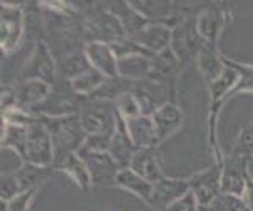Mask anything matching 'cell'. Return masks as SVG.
<instances>
[{
	"label": "cell",
	"mask_w": 253,
	"mask_h": 211,
	"mask_svg": "<svg viewBox=\"0 0 253 211\" xmlns=\"http://www.w3.org/2000/svg\"><path fill=\"white\" fill-rule=\"evenodd\" d=\"M3 147L13 148L27 164L47 167L55 159L54 140L47 126L41 120L35 118L27 125L6 123Z\"/></svg>",
	"instance_id": "1"
},
{
	"label": "cell",
	"mask_w": 253,
	"mask_h": 211,
	"mask_svg": "<svg viewBox=\"0 0 253 211\" xmlns=\"http://www.w3.org/2000/svg\"><path fill=\"white\" fill-rule=\"evenodd\" d=\"M47 167H40L25 162L19 170L3 177L2 181V200H11L17 194L38 188V184L47 177Z\"/></svg>",
	"instance_id": "2"
},
{
	"label": "cell",
	"mask_w": 253,
	"mask_h": 211,
	"mask_svg": "<svg viewBox=\"0 0 253 211\" xmlns=\"http://www.w3.org/2000/svg\"><path fill=\"white\" fill-rule=\"evenodd\" d=\"M77 155L88 169L91 183H115L121 167L110 156L109 152H94L82 147L81 150H77Z\"/></svg>",
	"instance_id": "3"
},
{
	"label": "cell",
	"mask_w": 253,
	"mask_h": 211,
	"mask_svg": "<svg viewBox=\"0 0 253 211\" xmlns=\"http://www.w3.org/2000/svg\"><path fill=\"white\" fill-rule=\"evenodd\" d=\"M220 181H222V164L215 162L205 172L195 173L189 178L190 191L194 192L198 205L209 208L220 194Z\"/></svg>",
	"instance_id": "4"
},
{
	"label": "cell",
	"mask_w": 253,
	"mask_h": 211,
	"mask_svg": "<svg viewBox=\"0 0 253 211\" xmlns=\"http://www.w3.org/2000/svg\"><path fill=\"white\" fill-rule=\"evenodd\" d=\"M247 165H249V161L239 159V158L233 155L223 158L220 192L242 197L244 189H246V183H247V175H249Z\"/></svg>",
	"instance_id": "5"
},
{
	"label": "cell",
	"mask_w": 253,
	"mask_h": 211,
	"mask_svg": "<svg viewBox=\"0 0 253 211\" xmlns=\"http://www.w3.org/2000/svg\"><path fill=\"white\" fill-rule=\"evenodd\" d=\"M190 191L189 180L179 178H167L164 177L154 184L153 199L150 207L156 208L158 211H165L173 202L179 200L182 196H186Z\"/></svg>",
	"instance_id": "6"
},
{
	"label": "cell",
	"mask_w": 253,
	"mask_h": 211,
	"mask_svg": "<svg viewBox=\"0 0 253 211\" xmlns=\"http://www.w3.org/2000/svg\"><path fill=\"white\" fill-rule=\"evenodd\" d=\"M129 169L134 170L137 175H140L143 180L151 184H156L164 178V173L161 169V153L156 152L153 147L135 150Z\"/></svg>",
	"instance_id": "7"
},
{
	"label": "cell",
	"mask_w": 253,
	"mask_h": 211,
	"mask_svg": "<svg viewBox=\"0 0 253 211\" xmlns=\"http://www.w3.org/2000/svg\"><path fill=\"white\" fill-rule=\"evenodd\" d=\"M85 54L88 63L109 79L118 77V57L112 51L110 45H106L102 41L90 43L85 48Z\"/></svg>",
	"instance_id": "8"
},
{
	"label": "cell",
	"mask_w": 253,
	"mask_h": 211,
	"mask_svg": "<svg viewBox=\"0 0 253 211\" xmlns=\"http://www.w3.org/2000/svg\"><path fill=\"white\" fill-rule=\"evenodd\" d=\"M151 118L156 128V137H158V144L162 140L170 137L174 131H176L182 123V112L171 103H165L161 107L154 109L151 113Z\"/></svg>",
	"instance_id": "9"
},
{
	"label": "cell",
	"mask_w": 253,
	"mask_h": 211,
	"mask_svg": "<svg viewBox=\"0 0 253 211\" xmlns=\"http://www.w3.org/2000/svg\"><path fill=\"white\" fill-rule=\"evenodd\" d=\"M125 123H126L127 134L137 150L138 148H150L158 144L156 128H154L151 115L142 113V115H138V117L125 120Z\"/></svg>",
	"instance_id": "10"
},
{
	"label": "cell",
	"mask_w": 253,
	"mask_h": 211,
	"mask_svg": "<svg viewBox=\"0 0 253 211\" xmlns=\"http://www.w3.org/2000/svg\"><path fill=\"white\" fill-rule=\"evenodd\" d=\"M55 167L58 170L66 172L81 188L86 189L91 183L90 172L86 169L85 162L79 158L77 152L62 150L55 153Z\"/></svg>",
	"instance_id": "11"
},
{
	"label": "cell",
	"mask_w": 253,
	"mask_h": 211,
	"mask_svg": "<svg viewBox=\"0 0 253 211\" xmlns=\"http://www.w3.org/2000/svg\"><path fill=\"white\" fill-rule=\"evenodd\" d=\"M134 148L135 147L132 144V140H130V137L127 134L125 118H121L118 115V125H117L115 134L112 137L109 153L113 159L117 161V164L121 167V169H127L130 165V161H132V156L135 153Z\"/></svg>",
	"instance_id": "12"
},
{
	"label": "cell",
	"mask_w": 253,
	"mask_h": 211,
	"mask_svg": "<svg viewBox=\"0 0 253 211\" xmlns=\"http://www.w3.org/2000/svg\"><path fill=\"white\" fill-rule=\"evenodd\" d=\"M22 33V13L19 8L5 6L2 10V49L10 52L19 43Z\"/></svg>",
	"instance_id": "13"
},
{
	"label": "cell",
	"mask_w": 253,
	"mask_h": 211,
	"mask_svg": "<svg viewBox=\"0 0 253 211\" xmlns=\"http://www.w3.org/2000/svg\"><path fill=\"white\" fill-rule=\"evenodd\" d=\"M154 71V63L143 54H134L118 58V76H123L126 81H138L148 77Z\"/></svg>",
	"instance_id": "14"
},
{
	"label": "cell",
	"mask_w": 253,
	"mask_h": 211,
	"mask_svg": "<svg viewBox=\"0 0 253 211\" xmlns=\"http://www.w3.org/2000/svg\"><path fill=\"white\" fill-rule=\"evenodd\" d=\"M115 183L118 184V186L127 189L129 192H132V194H135L137 197H140L143 202H146L148 205L151 204L154 184L143 180L140 175H137L134 170H130L129 167L127 169H121L118 172Z\"/></svg>",
	"instance_id": "15"
},
{
	"label": "cell",
	"mask_w": 253,
	"mask_h": 211,
	"mask_svg": "<svg viewBox=\"0 0 253 211\" xmlns=\"http://www.w3.org/2000/svg\"><path fill=\"white\" fill-rule=\"evenodd\" d=\"M135 43H138L142 48H148L154 52H162L167 49L170 43V30L159 24L143 27L142 32L134 37Z\"/></svg>",
	"instance_id": "16"
},
{
	"label": "cell",
	"mask_w": 253,
	"mask_h": 211,
	"mask_svg": "<svg viewBox=\"0 0 253 211\" xmlns=\"http://www.w3.org/2000/svg\"><path fill=\"white\" fill-rule=\"evenodd\" d=\"M25 74L37 77L38 81L47 82V84L52 82V79H54V63H52L50 55L44 45L40 43L37 46V52L33 54L32 61L29 63L27 69H25Z\"/></svg>",
	"instance_id": "17"
},
{
	"label": "cell",
	"mask_w": 253,
	"mask_h": 211,
	"mask_svg": "<svg viewBox=\"0 0 253 211\" xmlns=\"http://www.w3.org/2000/svg\"><path fill=\"white\" fill-rule=\"evenodd\" d=\"M49 93V84L38 81V79H32V81L24 82L19 90L16 92L14 98L21 106H32L46 100V96Z\"/></svg>",
	"instance_id": "18"
},
{
	"label": "cell",
	"mask_w": 253,
	"mask_h": 211,
	"mask_svg": "<svg viewBox=\"0 0 253 211\" xmlns=\"http://www.w3.org/2000/svg\"><path fill=\"white\" fill-rule=\"evenodd\" d=\"M106 81H107L106 76L96 71L94 68L93 69L90 68L85 73L73 79V89L76 92H79L81 95H88V93H94Z\"/></svg>",
	"instance_id": "19"
},
{
	"label": "cell",
	"mask_w": 253,
	"mask_h": 211,
	"mask_svg": "<svg viewBox=\"0 0 253 211\" xmlns=\"http://www.w3.org/2000/svg\"><path fill=\"white\" fill-rule=\"evenodd\" d=\"M197 29L200 35L208 41L209 48H215V41H217V33L220 29V16L215 11H208L203 13L202 17L198 19Z\"/></svg>",
	"instance_id": "20"
},
{
	"label": "cell",
	"mask_w": 253,
	"mask_h": 211,
	"mask_svg": "<svg viewBox=\"0 0 253 211\" xmlns=\"http://www.w3.org/2000/svg\"><path fill=\"white\" fill-rule=\"evenodd\" d=\"M231 155L244 161L253 159V123H250L247 128H244L241 131L239 137L234 142Z\"/></svg>",
	"instance_id": "21"
},
{
	"label": "cell",
	"mask_w": 253,
	"mask_h": 211,
	"mask_svg": "<svg viewBox=\"0 0 253 211\" xmlns=\"http://www.w3.org/2000/svg\"><path fill=\"white\" fill-rule=\"evenodd\" d=\"M117 109H118V115L121 118H134V117H138L142 115L143 110H142V104L140 101L137 100V96L132 95L130 92H126L120 96L117 100Z\"/></svg>",
	"instance_id": "22"
},
{
	"label": "cell",
	"mask_w": 253,
	"mask_h": 211,
	"mask_svg": "<svg viewBox=\"0 0 253 211\" xmlns=\"http://www.w3.org/2000/svg\"><path fill=\"white\" fill-rule=\"evenodd\" d=\"M209 211H252L242 197L220 192L209 207Z\"/></svg>",
	"instance_id": "23"
},
{
	"label": "cell",
	"mask_w": 253,
	"mask_h": 211,
	"mask_svg": "<svg viewBox=\"0 0 253 211\" xmlns=\"http://www.w3.org/2000/svg\"><path fill=\"white\" fill-rule=\"evenodd\" d=\"M234 68L241 73V81L236 85V89L233 90L231 95H239V93H253V66L247 65H241L236 61H231Z\"/></svg>",
	"instance_id": "24"
},
{
	"label": "cell",
	"mask_w": 253,
	"mask_h": 211,
	"mask_svg": "<svg viewBox=\"0 0 253 211\" xmlns=\"http://www.w3.org/2000/svg\"><path fill=\"white\" fill-rule=\"evenodd\" d=\"M37 191H38V188H33V189L22 192V194H17L11 200H8L6 211H27L32 199L35 197V194H37Z\"/></svg>",
	"instance_id": "25"
},
{
	"label": "cell",
	"mask_w": 253,
	"mask_h": 211,
	"mask_svg": "<svg viewBox=\"0 0 253 211\" xmlns=\"http://www.w3.org/2000/svg\"><path fill=\"white\" fill-rule=\"evenodd\" d=\"M200 205L195 194L192 191H189L186 196H182L179 200L173 202V204L165 210V211H198Z\"/></svg>",
	"instance_id": "26"
},
{
	"label": "cell",
	"mask_w": 253,
	"mask_h": 211,
	"mask_svg": "<svg viewBox=\"0 0 253 211\" xmlns=\"http://www.w3.org/2000/svg\"><path fill=\"white\" fill-rule=\"evenodd\" d=\"M242 199L246 202V205L253 211V177L250 173L247 175V183H246V189H244Z\"/></svg>",
	"instance_id": "27"
},
{
	"label": "cell",
	"mask_w": 253,
	"mask_h": 211,
	"mask_svg": "<svg viewBox=\"0 0 253 211\" xmlns=\"http://www.w3.org/2000/svg\"><path fill=\"white\" fill-rule=\"evenodd\" d=\"M198 211H209V208H205V207H200Z\"/></svg>",
	"instance_id": "28"
},
{
	"label": "cell",
	"mask_w": 253,
	"mask_h": 211,
	"mask_svg": "<svg viewBox=\"0 0 253 211\" xmlns=\"http://www.w3.org/2000/svg\"><path fill=\"white\" fill-rule=\"evenodd\" d=\"M252 95H253V93H252Z\"/></svg>",
	"instance_id": "29"
}]
</instances>
